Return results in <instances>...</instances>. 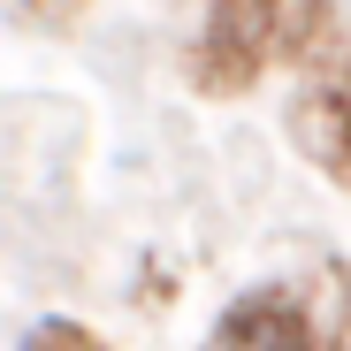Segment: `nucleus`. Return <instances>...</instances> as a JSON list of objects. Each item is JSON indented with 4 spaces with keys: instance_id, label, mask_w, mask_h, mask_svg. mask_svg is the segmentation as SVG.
<instances>
[{
    "instance_id": "nucleus-1",
    "label": "nucleus",
    "mask_w": 351,
    "mask_h": 351,
    "mask_svg": "<svg viewBox=\"0 0 351 351\" xmlns=\"http://www.w3.org/2000/svg\"><path fill=\"white\" fill-rule=\"evenodd\" d=\"M267 31H275V0H214L206 38H199V77L214 92H237L267 62Z\"/></svg>"
},
{
    "instance_id": "nucleus-2",
    "label": "nucleus",
    "mask_w": 351,
    "mask_h": 351,
    "mask_svg": "<svg viewBox=\"0 0 351 351\" xmlns=\"http://www.w3.org/2000/svg\"><path fill=\"white\" fill-rule=\"evenodd\" d=\"M206 351H313V321L282 290H252V298H237L214 321Z\"/></svg>"
},
{
    "instance_id": "nucleus-3",
    "label": "nucleus",
    "mask_w": 351,
    "mask_h": 351,
    "mask_svg": "<svg viewBox=\"0 0 351 351\" xmlns=\"http://www.w3.org/2000/svg\"><path fill=\"white\" fill-rule=\"evenodd\" d=\"M23 351H107L92 328H77V321H46V328H31L23 336Z\"/></svg>"
}]
</instances>
